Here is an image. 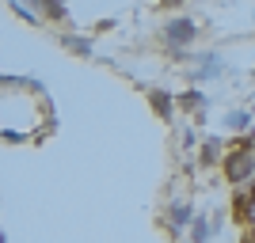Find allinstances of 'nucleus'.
<instances>
[{"label":"nucleus","instance_id":"f03ea898","mask_svg":"<svg viewBox=\"0 0 255 243\" xmlns=\"http://www.w3.org/2000/svg\"><path fill=\"white\" fill-rule=\"evenodd\" d=\"M168 38H171V42H191V38H194V23L191 19H175L168 27Z\"/></svg>","mask_w":255,"mask_h":243},{"label":"nucleus","instance_id":"f257e3e1","mask_svg":"<svg viewBox=\"0 0 255 243\" xmlns=\"http://www.w3.org/2000/svg\"><path fill=\"white\" fill-rule=\"evenodd\" d=\"M252 171H255V156H252V152H244V156H233V160H229V179L240 182L244 175H252Z\"/></svg>","mask_w":255,"mask_h":243},{"label":"nucleus","instance_id":"7ed1b4c3","mask_svg":"<svg viewBox=\"0 0 255 243\" xmlns=\"http://www.w3.org/2000/svg\"><path fill=\"white\" fill-rule=\"evenodd\" d=\"M225 122H229L233 129H248V114H244V110H233V114L225 118Z\"/></svg>","mask_w":255,"mask_h":243},{"label":"nucleus","instance_id":"6e6552de","mask_svg":"<svg viewBox=\"0 0 255 243\" xmlns=\"http://www.w3.org/2000/svg\"><path fill=\"white\" fill-rule=\"evenodd\" d=\"M248 221H255V201H252V205H248Z\"/></svg>","mask_w":255,"mask_h":243},{"label":"nucleus","instance_id":"0eeeda50","mask_svg":"<svg viewBox=\"0 0 255 243\" xmlns=\"http://www.w3.org/2000/svg\"><path fill=\"white\" fill-rule=\"evenodd\" d=\"M217 148H221L217 141H210V145H206V152H202V160H206V163H210V160H217Z\"/></svg>","mask_w":255,"mask_h":243},{"label":"nucleus","instance_id":"39448f33","mask_svg":"<svg viewBox=\"0 0 255 243\" xmlns=\"http://www.w3.org/2000/svg\"><path fill=\"white\" fill-rule=\"evenodd\" d=\"M65 46H73L76 53H92V46H88V42H80V38H65Z\"/></svg>","mask_w":255,"mask_h":243},{"label":"nucleus","instance_id":"20e7f679","mask_svg":"<svg viewBox=\"0 0 255 243\" xmlns=\"http://www.w3.org/2000/svg\"><path fill=\"white\" fill-rule=\"evenodd\" d=\"M152 103L160 106V114L168 118V95H164V91H152Z\"/></svg>","mask_w":255,"mask_h":243},{"label":"nucleus","instance_id":"423d86ee","mask_svg":"<svg viewBox=\"0 0 255 243\" xmlns=\"http://www.w3.org/2000/svg\"><path fill=\"white\" fill-rule=\"evenodd\" d=\"M191 221V209H187V205H175V224H187Z\"/></svg>","mask_w":255,"mask_h":243}]
</instances>
